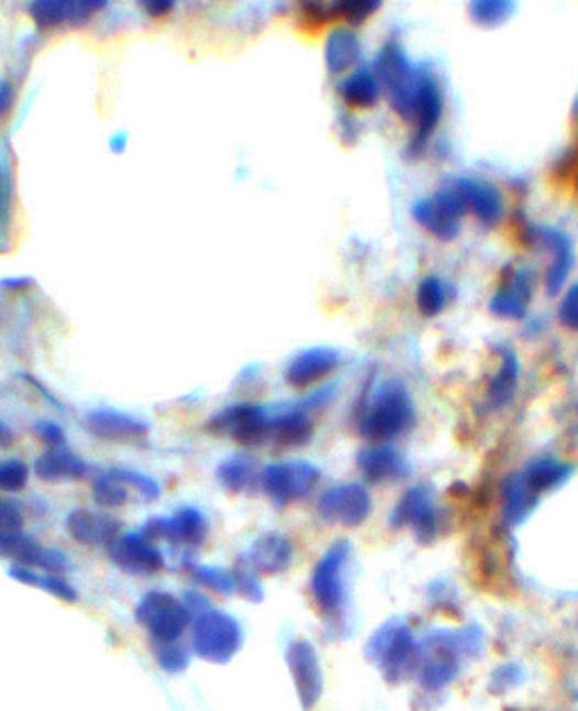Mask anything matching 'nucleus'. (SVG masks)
I'll list each match as a JSON object with an SVG mask.
<instances>
[{
    "label": "nucleus",
    "mask_w": 578,
    "mask_h": 711,
    "mask_svg": "<svg viewBox=\"0 0 578 711\" xmlns=\"http://www.w3.org/2000/svg\"><path fill=\"white\" fill-rule=\"evenodd\" d=\"M373 508V500L369 488L364 483H337L328 488L326 493H321L317 502V511L321 519L328 524H339V526H360L369 519Z\"/></svg>",
    "instance_id": "12"
},
{
    "label": "nucleus",
    "mask_w": 578,
    "mask_h": 711,
    "mask_svg": "<svg viewBox=\"0 0 578 711\" xmlns=\"http://www.w3.org/2000/svg\"><path fill=\"white\" fill-rule=\"evenodd\" d=\"M382 94V86L373 73V68L360 66L350 70L339 81V96L352 109H371L378 105Z\"/></svg>",
    "instance_id": "31"
},
{
    "label": "nucleus",
    "mask_w": 578,
    "mask_h": 711,
    "mask_svg": "<svg viewBox=\"0 0 578 711\" xmlns=\"http://www.w3.org/2000/svg\"><path fill=\"white\" fill-rule=\"evenodd\" d=\"M34 431L36 436L46 442L48 448H64L66 446V434L59 425L55 423H48V420H41L34 425Z\"/></svg>",
    "instance_id": "46"
},
{
    "label": "nucleus",
    "mask_w": 578,
    "mask_h": 711,
    "mask_svg": "<svg viewBox=\"0 0 578 711\" xmlns=\"http://www.w3.org/2000/svg\"><path fill=\"white\" fill-rule=\"evenodd\" d=\"M0 287L12 289V292H23V289L32 287V278H8V281L0 283Z\"/></svg>",
    "instance_id": "50"
},
{
    "label": "nucleus",
    "mask_w": 578,
    "mask_h": 711,
    "mask_svg": "<svg viewBox=\"0 0 578 711\" xmlns=\"http://www.w3.org/2000/svg\"><path fill=\"white\" fill-rule=\"evenodd\" d=\"M389 524L393 528H407L412 526L414 536L421 545H432L438 533V511L432 497V491L427 485H414L410 491L397 500L389 515Z\"/></svg>",
    "instance_id": "11"
},
{
    "label": "nucleus",
    "mask_w": 578,
    "mask_h": 711,
    "mask_svg": "<svg viewBox=\"0 0 578 711\" xmlns=\"http://www.w3.org/2000/svg\"><path fill=\"white\" fill-rule=\"evenodd\" d=\"M118 481L127 485V491H137L143 502H156L161 495V485L152 477L137 472V470H127V468H113L109 470Z\"/></svg>",
    "instance_id": "40"
},
{
    "label": "nucleus",
    "mask_w": 578,
    "mask_h": 711,
    "mask_svg": "<svg viewBox=\"0 0 578 711\" xmlns=\"http://www.w3.org/2000/svg\"><path fill=\"white\" fill-rule=\"evenodd\" d=\"M517 378H520L517 354L511 348H500V369L493 375V380L488 382L486 405L493 412L504 409L517 391Z\"/></svg>",
    "instance_id": "30"
},
{
    "label": "nucleus",
    "mask_w": 578,
    "mask_h": 711,
    "mask_svg": "<svg viewBox=\"0 0 578 711\" xmlns=\"http://www.w3.org/2000/svg\"><path fill=\"white\" fill-rule=\"evenodd\" d=\"M298 702L305 711L313 709L324 693V671L315 646L307 639H294L285 653Z\"/></svg>",
    "instance_id": "13"
},
{
    "label": "nucleus",
    "mask_w": 578,
    "mask_h": 711,
    "mask_svg": "<svg viewBox=\"0 0 578 711\" xmlns=\"http://www.w3.org/2000/svg\"><path fill=\"white\" fill-rule=\"evenodd\" d=\"M260 479L258 466L249 455H236L217 466V481L229 493H244Z\"/></svg>",
    "instance_id": "34"
},
{
    "label": "nucleus",
    "mask_w": 578,
    "mask_h": 711,
    "mask_svg": "<svg viewBox=\"0 0 578 711\" xmlns=\"http://www.w3.org/2000/svg\"><path fill=\"white\" fill-rule=\"evenodd\" d=\"M12 440H14V434L12 429L6 425V423H0V448H8L12 446Z\"/></svg>",
    "instance_id": "51"
},
{
    "label": "nucleus",
    "mask_w": 578,
    "mask_h": 711,
    "mask_svg": "<svg viewBox=\"0 0 578 711\" xmlns=\"http://www.w3.org/2000/svg\"><path fill=\"white\" fill-rule=\"evenodd\" d=\"M10 576L14 581L30 586V588H39L43 592H48L66 603H75L77 601V590L64 579V576H55V573H46V571H36L30 567H21V565H12L10 567Z\"/></svg>",
    "instance_id": "33"
},
{
    "label": "nucleus",
    "mask_w": 578,
    "mask_h": 711,
    "mask_svg": "<svg viewBox=\"0 0 578 711\" xmlns=\"http://www.w3.org/2000/svg\"><path fill=\"white\" fill-rule=\"evenodd\" d=\"M249 565L264 576H276L292 567L294 547L281 533H264L244 556Z\"/></svg>",
    "instance_id": "24"
},
{
    "label": "nucleus",
    "mask_w": 578,
    "mask_h": 711,
    "mask_svg": "<svg viewBox=\"0 0 578 711\" xmlns=\"http://www.w3.org/2000/svg\"><path fill=\"white\" fill-rule=\"evenodd\" d=\"M443 116V91L436 75L429 68L421 66L418 77V94L414 105V136H412V154L425 147L432 133L436 131Z\"/></svg>",
    "instance_id": "17"
},
{
    "label": "nucleus",
    "mask_w": 578,
    "mask_h": 711,
    "mask_svg": "<svg viewBox=\"0 0 578 711\" xmlns=\"http://www.w3.org/2000/svg\"><path fill=\"white\" fill-rule=\"evenodd\" d=\"M452 186L459 193V197L466 206V212L470 210L483 227L500 225L506 208H504L502 193L493 184L481 182V179H468V176H464V179H457Z\"/></svg>",
    "instance_id": "20"
},
{
    "label": "nucleus",
    "mask_w": 578,
    "mask_h": 711,
    "mask_svg": "<svg viewBox=\"0 0 578 711\" xmlns=\"http://www.w3.org/2000/svg\"><path fill=\"white\" fill-rule=\"evenodd\" d=\"M141 6H143V10H145L150 17H154V19L165 17V14H170V12L174 10V3H172V0H145V3H141Z\"/></svg>",
    "instance_id": "48"
},
{
    "label": "nucleus",
    "mask_w": 578,
    "mask_h": 711,
    "mask_svg": "<svg viewBox=\"0 0 578 711\" xmlns=\"http://www.w3.org/2000/svg\"><path fill=\"white\" fill-rule=\"evenodd\" d=\"M313 438V420L301 405H285L274 412L270 442L281 450L303 448Z\"/></svg>",
    "instance_id": "23"
},
{
    "label": "nucleus",
    "mask_w": 578,
    "mask_h": 711,
    "mask_svg": "<svg viewBox=\"0 0 578 711\" xmlns=\"http://www.w3.org/2000/svg\"><path fill=\"white\" fill-rule=\"evenodd\" d=\"M321 479V472L309 461H281L260 470L262 493L272 500L274 506L285 508L294 502L305 500L315 491Z\"/></svg>",
    "instance_id": "8"
},
{
    "label": "nucleus",
    "mask_w": 578,
    "mask_h": 711,
    "mask_svg": "<svg viewBox=\"0 0 578 711\" xmlns=\"http://www.w3.org/2000/svg\"><path fill=\"white\" fill-rule=\"evenodd\" d=\"M184 605H186V610L190 612V616L195 619V616H199V614H204L206 610H210L212 605H210V601L204 597V594H199V592H188L186 597H184Z\"/></svg>",
    "instance_id": "47"
},
{
    "label": "nucleus",
    "mask_w": 578,
    "mask_h": 711,
    "mask_svg": "<svg viewBox=\"0 0 578 711\" xmlns=\"http://www.w3.org/2000/svg\"><path fill=\"white\" fill-rule=\"evenodd\" d=\"M352 547L348 540L332 543L326 554L317 560L309 579V592L332 628H337L346 619L348 608V588H346V567L350 560Z\"/></svg>",
    "instance_id": "5"
},
{
    "label": "nucleus",
    "mask_w": 578,
    "mask_h": 711,
    "mask_svg": "<svg viewBox=\"0 0 578 711\" xmlns=\"http://www.w3.org/2000/svg\"><path fill=\"white\" fill-rule=\"evenodd\" d=\"M105 8V0H34L28 14L39 30H62L86 25Z\"/></svg>",
    "instance_id": "14"
},
{
    "label": "nucleus",
    "mask_w": 578,
    "mask_h": 711,
    "mask_svg": "<svg viewBox=\"0 0 578 711\" xmlns=\"http://www.w3.org/2000/svg\"><path fill=\"white\" fill-rule=\"evenodd\" d=\"M84 429L107 442L120 446H143L150 436V425L116 409H94L84 416Z\"/></svg>",
    "instance_id": "16"
},
{
    "label": "nucleus",
    "mask_w": 578,
    "mask_h": 711,
    "mask_svg": "<svg viewBox=\"0 0 578 711\" xmlns=\"http://www.w3.org/2000/svg\"><path fill=\"white\" fill-rule=\"evenodd\" d=\"M412 215L436 240L450 242L461 233V219L466 215V206L455 186H446L438 188L429 197L418 199L412 208Z\"/></svg>",
    "instance_id": "10"
},
{
    "label": "nucleus",
    "mask_w": 578,
    "mask_h": 711,
    "mask_svg": "<svg viewBox=\"0 0 578 711\" xmlns=\"http://www.w3.org/2000/svg\"><path fill=\"white\" fill-rule=\"evenodd\" d=\"M233 583H236V592H240L244 599L253 601V603H260L264 599V588L258 579V571L249 565V560L242 556L238 558L236 567H233Z\"/></svg>",
    "instance_id": "41"
},
{
    "label": "nucleus",
    "mask_w": 578,
    "mask_h": 711,
    "mask_svg": "<svg viewBox=\"0 0 578 711\" xmlns=\"http://www.w3.org/2000/svg\"><path fill=\"white\" fill-rule=\"evenodd\" d=\"M272 418H274V409L270 407L238 403L215 414L208 423V429L215 436H229L236 442H240V446L253 448V446H264V442H270Z\"/></svg>",
    "instance_id": "9"
},
{
    "label": "nucleus",
    "mask_w": 578,
    "mask_h": 711,
    "mask_svg": "<svg viewBox=\"0 0 578 711\" xmlns=\"http://www.w3.org/2000/svg\"><path fill=\"white\" fill-rule=\"evenodd\" d=\"M522 678H524V674H522L520 666H515V664L500 666V669L491 676V687H493V691H506V689L520 685Z\"/></svg>",
    "instance_id": "45"
},
{
    "label": "nucleus",
    "mask_w": 578,
    "mask_h": 711,
    "mask_svg": "<svg viewBox=\"0 0 578 711\" xmlns=\"http://www.w3.org/2000/svg\"><path fill=\"white\" fill-rule=\"evenodd\" d=\"M358 468L369 483H386L407 474V461L389 442L364 448L358 455Z\"/></svg>",
    "instance_id": "27"
},
{
    "label": "nucleus",
    "mask_w": 578,
    "mask_h": 711,
    "mask_svg": "<svg viewBox=\"0 0 578 711\" xmlns=\"http://www.w3.org/2000/svg\"><path fill=\"white\" fill-rule=\"evenodd\" d=\"M330 10V19L339 17L352 25H360L364 23L373 12L380 10L378 0H341V3H332L328 6Z\"/></svg>",
    "instance_id": "42"
},
{
    "label": "nucleus",
    "mask_w": 578,
    "mask_h": 711,
    "mask_svg": "<svg viewBox=\"0 0 578 711\" xmlns=\"http://www.w3.org/2000/svg\"><path fill=\"white\" fill-rule=\"evenodd\" d=\"M152 653L165 674H184L190 664V650L184 648L179 642H170V644L152 642Z\"/></svg>",
    "instance_id": "39"
},
{
    "label": "nucleus",
    "mask_w": 578,
    "mask_h": 711,
    "mask_svg": "<svg viewBox=\"0 0 578 711\" xmlns=\"http://www.w3.org/2000/svg\"><path fill=\"white\" fill-rule=\"evenodd\" d=\"M34 472L41 481H48V483L81 481L91 474V466L64 446V448H48L43 452L34 461Z\"/></svg>",
    "instance_id": "25"
},
{
    "label": "nucleus",
    "mask_w": 578,
    "mask_h": 711,
    "mask_svg": "<svg viewBox=\"0 0 578 711\" xmlns=\"http://www.w3.org/2000/svg\"><path fill=\"white\" fill-rule=\"evenodd\" d=\"M416 423V409L407 386L397 380L382 382L367 400L358 416V431L362 438L382 446L410 431Z\"/></svg>",
    "instance_id": "2"
},
{
    "label": "nucleus",
    "mask_w": 578,
    "mask_h": 711,
    "mask_svg": "<svg viewBox=\"0 0 578 711\" xmlns=\"http://www.w3.org/2000/svg\"><path fill=\"white\" fill-rule=\"evenodd\" d=\"M324 59L330 75L355 70V66L362 59V41L358 32L348 25L330 30L324 43Z\"/></svg>",
    "instance_id": "26"
},
{
    "label": "nucleus",
    "mask_w": 578,
    "mask_h": 711,
    "mask_svg": "<svg viewBox=\"0 0 578 711\" xmlns=\"http://www.w3.org/2000/svg\"><path fill=\"white\" fill-rule=\"evenodd\" d=\"M242 626L236 616L221 610H206L190 624L193 653L210 664H229L242 648Z\"/></svg>",
    "instance_id": "6"
},
{
    "label": "nucleus",
    "mask_w": 578,
    "mask_h": 711,
    "mask_svg": "<svg viewBox=\"0 0 578 711\" xmlns=\"http://www.w3.org/2000/svg\"><path fill=\"white\" fill-rule=\"evenodd\" d=\"M68 536L86 547H109L120 536V522L111 515L77 508L66 517Z\"/></svg>",
    "instance_id": "21"
},
{
    "label": "nucleus",
    "mask_w": 578,
    "mask_h": 711,
    "mask_svg": "<svg viewBox=\"0 0 578 711\" xmlns=\"http://www.w3.org/2000/svg\"><path fill=\"white\" fill-rule=\"evenodd\" d=\"M133 614H137L139 626L150 635V642L159 644L179 642L193 624L184 601L167 592H148Z\"/></svg>",
    "instance_id": "7"
},
{
    "label": "nucleus",
    "mask_w": 578,
    "mask_h": 711,
    "mask_svg": "<svg viewBox=\"0 0 578 711\" xmlns=\"http://www.w3.org/2000/svg\"><path fill=\"white\" fill-rule=\"evenodd\" d=\"M502 497V519L506 526H520L533 511H536L541 497L524 483L520 472L509 474L500 485Z\"/></svg>",
    "instance_id": "29"
},
{
    "label": "nucleus",
    "mask_w": 578,
    "mask_h": 711,
    "mask_svg": "<svg viewBox=\"0 0 578 711\" xmlns=\"http://www.w3.org/2000/svg\"><path fill=\"white\" fill-rule=\"evenodd\" d=\"M124 145H127V133H118V136L111 141L113 152H122V150H124Z\"/></svg>",
    "instance_id": "52"
},
{
    "label": "nucleus",
    "mask_w": 578,
    "mask_h": 711,
    "mask_svg": "<svg viewBox=\"0 0 578 711\" xmlns=\"http://www.w3.org/2000/svg\"><path fill=\"white\" fill-rule=\"evenodd\" d=\"M94 500L98 506L118 508L129 500V491L122 481H118L109 470L94 479Z\"/></svg>",
    "instance_id": "38"
},
{
    "label": "nucleus",
    "mask_w": 578,
    "mask_h": 711,
    "mask_svg": "<svg viewBox=\"0 0 578 711\" xmlns=\"http://www.w3.org/2000/svg\"><path fill=\"white\" fill-rule=\"evenodd\" d=\"M367 657L378 666L389 685H400L416 676L421 646L403 619H391L367 642Z\"/></svg>",
    "instance_id": "3"
},
{
    "label": "nucleus",
    "mask_w": 578,
    "mask_h": 711,
    "mask_svg": "<svg viewBox=\"0 0 578 711\" xmlns=\"http://www.w3.org/2000/svg\"><path fill=\"white\" fill-rule=\"evenodd\" d=\"M513 12L515 3H511V0H472L468 6L470 19L483 28H495L506 23Z\"/></svg>",
    "instance_id": "37"
},
{
    "label": "nucleus",
    "mask_w": 578,
    "mask_h": 711,
    "mask_svg": "<svg viewBox=\"0 0 578 711\" xmlns=\"http://www.w3.org/2000/svg\"><path fill=\"white\" fill-rule=\"evenodd\" d=\"M452 296L450 285L438 276H425L416 289V305L423 317H438Z\"/></svg>",
    "instance_id": "35"
},
{
    "label": "nucleus",
    "mask_w": 578,
    "mask_h": 711,
    "mask_svg": "<svg viewBox=\"0 0 578 711\" xmlns=\"http://www.w3.org/2000/svg\"><path fill=\"white\" fill-rule=\"evenodd\" d=\"M14 102V86L10 81H0V118H3Z\"/></svg>",
    "instance_id": "49"
},
{
    "label": "nucleus",
    "mask_w": 578,
    "mask_h": 711,
    "mask_svg": "<svg viewBox=\"0 0 578 711\" xmlns=\"http://www.w3.org/2000/svg\"><path fill=\"white\" fill-rule=\"evenodd\" d=\"M533 296V283L531 276L524 270H513L504 276L502 287L493 294L491 303V315L509 321H520L528 313V303Z\"/></svg>",
    "instance_id": "22"
},
{
    "label": "nucleus",
    "mask_w": 578,
    "mask_h": 711,
    "mask_svg": "<svg viewBox=\"0 0 578 711\" xmlns=\"http://www.w3.org/2000/svg\"><path fill=\"white\" fill-rule=\"evenodd\" d=\"M571 472H574L571 466L563 463L558 459H552V457H543V459L531 461V463H526V468L520 470L524 483L538 497H543L545 493H552V491H556V488H560L571 477Z\"/></svg>",
    "instance_id": "32"
},
{
    "label": "nucleus",
    "mask_w": 578,
    "mask_h": 711,
    "mask_svg": "<svg viewBox=\"0 0 578 711\" xmlns=\"http://www.w3.org/2000/svg\"><path fill=\"white\" fill-rule=\"evenodd\" d=\"M208 536V519L201 511L186 506L179 508L172 517H167V538L165 543H170L176 549H197L204 545Z\"/></svg>",
    "instance_id": "28"
},
{
    "label": "nucleus",
    "mask_w": 578,
    "mask_h": 711,
    "mask_svg": "<svg viewBox=\"0 0 578 711\" xmlns=\"http://www.w3.org/2000/svg\"><path fill=\"white\" fill-rule=\"evenodd\" d=\"M111 562L131 576H152L163 571L165 558L161 549L139 533H124L118 536L109 547Z\"/></svg>",
    "instance_id": "15"
},
{
    "label": "nucleus",
    "mask_w": 578,
    "mask_h": 711,
    "mask_svg": "<svg viewBox=\"0 0 578 711\" xmlns=\"http://www.w3.org/2000/svg\"><path fill=\"white\" fill-rule=\"evenodd\" d=\"M339 367V352L330 346L305 348L290 360L285 382L294 389H305L324 382Z\"/></svg>",
    "instance_id": "18"
},
{
    "label": "nucleus",
    "mask_w": 578,
    "mask_h": 711,
    "mask_svg": "<svg viewBox=\"0 0 578 711\" xmlns=\"http://www.w3.org/2000/svg\"><path fill=\"white\" fill-rule=\"evenodd\" d=\"M558 321L567 330L578 332V283L569 285L558 305Z\"/></svg>",
    "instance_id": "44"
},
{
    "label": "nucleus",
    "mask_w": 578,
    "mask_h": 711,
    "mask_svg": "<svg viewBox=\"0 0 578 711\" xmlns=\"http://www.w3.org/2000/svg\"><path fill=\"white\" fill-rule=\"evenodd\" d=\"M188 573L190 579L199 586H204L210 592H217L221 597H229L236 592V583H233V573L221 569V567H210V565H197V562H188Z\"/></svg>",
    "instance_id": "36"
},
{
    "label": "nucleus",
    "mask_w": 578,
    "mask_h": 711,
    "mask_svg": "<svg viewBox=\"0 0 578 711\" xmlns=\"http://www.w3.org/2000/svg\"><path fill=\"white\" fill-rule=\"evenodd\" d=\"M483 635L479 626H468L464 631H434L421 644L418 664V685L425 691H440L457 680L461 664L468 657L481 655Z\"/></svg>",
    "instance_id": "1"
},
{
    "label": "nucleus",
    "mask_w": 578,
    "mask_h": 711,
    "mask_svg": "<svg viewBox=\"0 0 578 711\" xmlns=\"http://www.w3.org/2000/svg\"><path fill=\"white\" fill-rule=\"evenodd\" d=\"M3 201H6V179H3V169H0V210H3Z\"/></svg>",
    "instance_id": "53"
},
{
    "label": "nucleus",
    "mask_w": 578,
    "mask_h": 711,
    "mask_svg": "<svg viewBox=\"0 0 578 711\" xmlns=\"http://www.w3.org/2000/svg\"><path fill=\"white\" fill-rule=\"evenodd\" d=\"M373 73H375L380 86L386 91L391 109L405 122L412 124L416 94H418L421 66H414L410 62L403 43H400L397 39L386 41L373 62Z\"/></svg>",
    "instance_id": "4"
},
{
    "label": "nucleus",
    "mask_w": 578,
    "mask_h": 711,
    "mask_svg": "<svg viewBox=\"0 0 578 711\" xmlns=\"http://www.w3.org/2000/svg\"><path fill=\"white\" fill-rule=\"evenodd\" d=\"M30 479V470L23 461L10 459V461H0V491L6 493H17L23 491Z\"/></svg>",
    "instance_id": "43"
},
{
    "label": "nucleus",
    "mask_w": 578,
    "mask_h": 711,
    "mask_svg": "<svg viewBox=\"0 0 578 711\" xmlns=\"http://www.w3.org/2000/svg\"><path fill=\"white\" fill-rule=\"evenodd\" d=\"M531 240L552 251V262L547 266L545 287L549 294H558L574 266V244L567 233L552 229V227H531Z\"/></svg>",
    "instance_id": "19"
}]
</instances>
